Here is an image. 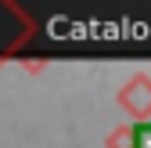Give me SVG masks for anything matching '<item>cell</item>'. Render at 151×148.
I'll return each mask as SVG.
<instances>
[{"label": "cell", "instance_id": "6da1fadb", "mask_svg": "<svg viewBox=\"0 0 151 148\" xmlns=\"http://www.w3.org/2000/svg\"><path fill=\"white\" fill-rule=\"evenodd\" d=\"M133 148H151V123L133 126Z\"/></svg>", "mask_w": 151, "mask_h": 148}]
</instances>
